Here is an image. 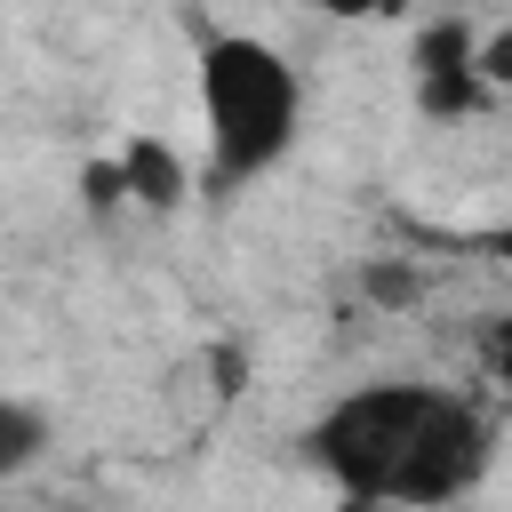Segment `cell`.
<instances>
[{
	"label": "cell",
	"instance_id": "1",
	"mask_svg": "<svg viewBox=\"0 0 512 512\" xmlns=\"http://www.w3.org/2000/svg\"><path fill=\"white\" fill-rule=\"evenodd\" d=\"M304 456L344 504H456L480 488L496 424L472 392L384 376L328 400L320 424L304 432Z\"/></svg>",
	"mask_w": 512,
	"mask_h": 512
},
{
	"label": "cell",
	"instance_id": "5",
	"mask_svg": "<svg viewBox=\"0 0 512 512\" xmlns=\"http://www.w3.org/2000/svg\"><path fill=\"white\" fill-rule=\"evenodd\" d=\"M40 456H48V408L0 392V480H24Z\"/></svg>",
	"mask_w": 512,
	"mask_h": 512
},
{
	"label": "cell",
	"instance_id": "6",
	"mask_svg": "<svg viewBox=\"0 0 512 512\" xmlns=\"http://www.w3.org/2000/svg\"><path fill=\"white\" fill-rule=\"evenodd\" d=\"M312 8H320V16H376L384 0H312Z\"/></svg>",
	"mask_w": 512,
	"mask_h": 512
},
{
	"label": "cell",
	"instance_id": "3",
	"mask_svg": "<svg viewBox=\"0 0 512 512\" xmlns=\"http://www.w3.org/2000/svg\"><path fill=\"white\" fill-rule=\"evenodd\" d=\"M480 88H488V72H480L472 24H432V32L416 40V104H424L432 120H448V112H472Z\"/></svg>",
	"mask_w": 512,
	"mask_h": 512
},
{
	"label": "cell",
	"instance_id": "4",
	"mask_svg": "<svg viewBox=\"0 0 512 512\" xmlns=\"http://www.w3.org/2000/svg\"><path fill=\"white\" fill-rule=\"evenodd\" d=\"M120 184H128L144 208H176V200L192 192L184 160H176L168 144H152V136H144V144H128V160H120Z\"/></svg>",
	"mask_w": 512,
	"mask_h": 512
},
{
	"label": "cell",
	"instance_id": "2",
	"mask_svg": "<svg viewBox=\"0 0 512 512\" xmlns=\"http://www.w3.org/2000/svg\"><path fill=\"white\" fill-rule=\"evenodd\" d=\"M192 80H200V128H208V192H240L288 160L304 128V80L272 40L208 32L192 56Z\"/></svg>",
	"mask_w": 512,
	"mask_h": 512
}]
</instances>
